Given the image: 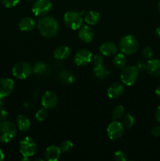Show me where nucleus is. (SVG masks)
Instances as JSON below:
<instances>
[{
    "label": "nucleus",
    "mask_w": 160,
    "mask_h": 161,
    "mask_svg": "<svg viewBox=\"0 0 160 161\" xmlns=\"http://www.w3.org/2000/svg\"><path fill=\"white\" fill-rule=\"evenodd\" d=\"M4 158H5L4 153H3V151L0 149V161H3V160H4Z\"/></svg>",
    "instance_id": "obj_40"
},
{
    "label": "nucleus",
    "mask_w": 160,
    "mask_h": 161,
    "mask_svg": "<svg viewBox=\"0 0 160 161\" xmlns=\"http://www.w3.org/2000/svg\"><path fill=\"white\" fill-rule=\"evenodd\" d=\"M155 119L158 123H160V106H158L155 111Z\"/></svg>",
    "instance_id": "obj_36"
},
{
    "label": "nucleus",
    "mask_w": 160,
    "mask_h": 161,
    "mask_svg": "<svg viewBox=\"0 0 160 161\" xmlns=\"http://www.w3.org/2000/svg\"><path fill=\"white\" fill-rule=\"evenodd\" d=\"M42 107L46 109H52L58 104V97L53 91H45L41 98Z\"/></svg>",
    "instance_id": "obj_10"
},
{
    "label": "nucleus",
    "mask_w": 160,
    "mask_h": 161,
    "mask_svg": "<svg viewBox=\"0 0 160 161\" xmlns=\"http://www.w3.org/2000/svg\"><path fill=\"white\" fill-rule=\"evenodd\" d=\"M53 7L50 0H35L31 6V11L37 17H43L50 13Z\"/></svg>",
    "instance_id": "obj_7"
},
{
    "label": "nucleus",
    "mask_w": 160,
    "mask_h": 161,
    "mask_svg": "<svg viewBox=\"0 0 160 161\" xmlns=\"http://www.w3.org/2000/svg\"><path fill=\"white\" fill-rule=\"evenodd\" d=\"M119 48L124 54L133 55L136 53L139 49V42L133 36L127 35L119 41Z\"/></svg>",
    "instance_id": "obj_2"
},
{
    "label": "nucleus",
    "mask_w": 160,
    "mask_h": 161,
    "mask_svg": "<svg viewBox=\"0 0 160 161\" xmlns=\"http://www.w3.org/2000/svg\"><path fill=\"white\" fill-rule=\"evenodd\" d=\"M35 160H41V161H42V160H42V159H35Z\"/></svg>",
    "instance_id": "obj_43"
},
{
    "label": "nucleus",
    "mask_w": 160,
    "mask_h": 161,
    "mask_svg": "<svg viewBox=\"0 0 160 161\" xmlns=\"http://www.w3.org/2000/svg\"><path fill=\"white\" fill-rule=\"evenodd\" d=\"M158 11H159V13H160V2H159V3H158Z\"/></svg>",
    "instance_id": "obj_42"
},
{
    "label": "nucleus",
    "mask_w": 160,
    "mask_h": 161,
    "mask_svg": "<svg viewBox=\"0 0 160 161\" xmlns=\"http://www.w3.org/2000/svg\"><path fill=\"white\" fill-rule=\"evenodd\" d=\"M4 97H0V108H3L4 107V105H5V101H4Z\"/></svg>",
    "instance_id": "obj_38"
},
{
    "label": "nucleus",
    "mask_w": 160,
    "mask_h": 161,
    "mask_svg": "<svg viewBox=\"0 0 160 161\" xmlns=\"http://www.w3.org/2000/svg\"><path fill=\"white\" fill-rule=\"evenodd\" d=\"M93 31L90 27L87 26V25L80 28L79 31H78V38L85 43H89L93 39Z\"/></svg>",
    "instance_id": "obj_16"
},
{
    "label": "nucleus",
    "mask_w": 160,
    "mask_h": 161,
    "mask_svg": "<svg viewBox=\"0 0 160 161\" xmlns=\"http://www.w3.org/2000/svg\"><path fill=\"white\" fill-rule=\"evenodd\" d=\"M125 113V108L122 105H117L115 107L112 111V119L114 120H118L123 116Z\"/></svg>",
    "instance_id": "obj_26"
},
{
    "label": "nucleus",
    "mask_w": 160,
    "mask_h": 161,
    "mask_svg": "<svg viewBox=\"0 0 160 161\" xmlns=\"http://www.w3.org/2000/svg\"><path fill=\"white\" fill-rule=\"evenodd\" d=\"M1 2L6 8H13L18 4L20 0H1Z\"/></svg>",
    "instance_id": "obj_31"
},
{
    "label": "nucleus",
    "mask_w": 160,
    "mask_h": 161,
    "mask_svg": "<svg viewBox=\"0 0 160 161\" xmlns=\"http://www.w3.org/2000/svg\"><path fill=\"white\" fill-rule=\"evenodd\" d=\"M37 28L41 36L50 39L56 36L59 31L57 20L51 16H43L37 22Z\"/></svg>",
    "instance_id": "obj_1"
},
{
    "label": "nucleus",
    "mask_w": 160,
    "mask_h": 161,
    "mask_svg": "<svg viewBox=\"0 0 160 161\" xmlns=\"http://www.w3.org/2000/svg\"><path fill=\"white\" fill-rule=\"evenodd\" d=\"M83 14L76 11H68L64 16V22L70 29L76 30L82 26L83 23Z\"/></svg>",
    "instance_id": "obj_5"
},
{
    "label": "nucleus",
    "mask_w": 160,
    "mask_h": 161,
    "mask_svg": "<svg viewBox=\"0 0 160 161\" xmlns=\"http://www.w3.org/2000/svg\"><path fill=\"white\" fill-rule=\"evenodd\" d=\"M139 76V69L136 66H127L122 69L120 73V79L122 83L126 86H132L136 83Z\"/></svg>",
    "instance_id": "obj_4"
},
{
    "label": "nucleus",
    "mask_w": 160,
    "mask_h": 161,
    "mask_svg": "<svg viewBox=\"0 0 160 161\" xmlns=\"http://www.w3.org/2000/svg\"><path fill=\"white\" fill-rule=\"evenodd\" d=\"M19 149L23 157H31L35 155L37 149V146L32 138L25 137L20 140L19 143Z\"/></svg>",
    "instance_id": "obj_6"
},
{
    "label": "nucleus",
    "mask_w": 160,
    "mask_h": 161,
    "mask_svg": "<svg viewBox=\"0 0 160 161\" xmlns=\"http://www.w3.org/2000/svg\"><path fill=\"white\" fill-rule=\"evenodd\" d=\"M114 157L117 161H125L127 160L126 154L121 150L116 151L114 153Z\"/></svg>",
    "instance_id": "obj_32"
},
{
    "label": "nucleus",
    "mask_w": 160,
    "mask_h": 161,
    "mask_svg": "<svg viewBox=\"0 0 160 161\" xmlns=\"http://www.w3.org/2000/svg\"><path fill=\"white\" fill-rule=\"evenodd\" d=\"M126 64V58L124 53H116L113 58V65L116 69H123Z\"/></svg>",
    "instance_id": "obj_23"
},
{
    "label": "nucleus",
    "mask_w": 160,
    "mask_h": 161,
    "mask_svg": "<svg viewBox=\"0 0 160 161\" xmlns=\"http://www.w3.org/2000/svg\"><path fill=\"white\" fill-rule=\"evenodd\" d=\"M71 50L67 46H61L53 52V57L57 60H65L70 56Z\"/></svg>",
    "instance_id": "obj_21"
},
{
    "label": "nucleus",
    "mask_w": 160,
    "mask_h": 161,
    "mask_svg": "<svg viewBox=\"0 0 160 161\" xmlns=\"http://www.w3.org/2000/svg\"><path fill=\"white\" fill-rule=\"evenodd\" d=\"M107 133L111 140H117L122 136L124 133V127L121 123L115 120L111 122L107 128Z\"/></svg>",
    "instance_id": "obj_9"
},
{
    "label": "nucleus",
    "mask_w": 160,
    "mask_h": 161,
    "mask_svg": "<svg viewBox=\"0 0 160 161\" xmlns=\"http://www.w3.org/2000/svg\"><path fill=\"white\" fill-rule=\"evenodd\" d=\"M17 135V127L13 122L3 120L0 122V142L9 143L14 139Z\"/></svg>",
    "instance_id": "obj_3"
},
{
    "label": "nucleus",
    "mask_w": 160,
    "mask_h": 161,
    "mask_svg": "<svg viewBox=\"0 0 160 161\" xmlns=\"http://www.w3.org/2000/svg\"><path fill=\"white\" fill-rule=\"evenodd\" d=\"M8 116H9V114H8V112L6 111V108H4V107L0 108V121L6 120Z\"/></svg>",
    "instance_id": "obj_34"
},
{
    "label": "nucleus",
    "mask_w": 160,
    "mask_h": 161,
    "mask_svg": "<svg viewBox=\"0 0 160 161\" xmlns=\"http://www.w3.org/2000/svg\"><path fill=\"white\" fill-rule=\"evenodd\" d=\"M61 150L56 146H50L46 148L45 151V159L48 161H56L61 157Z\"/></svg>",
    "instance_id": "obj_15"
},
{
    "label": "nucleus",
    "mask_w": 160,
    "mask_h": 161,
    "mask_svg": "<svg viewBox=\"0 0 160 161\" xmlns=\"http://www.w3.org/2000/svg\"><path fill=\"white\" fill-rule=\"evenodd\" d=\"M73 146L74 145L72 142L69 141V140H65V141H64L63 142H61V146H60V149H61V152L67 153L69 152L70 150H72Z\"/></svg>",
    "instance_id": "obj_29"
},
{
    "label": "nucleus",
    "mask_w": 160,
    "mask_h": 161,
    "mask_svg": "<svg viewBox=\"0 0 160 161\" xmlns=\"http://www.w3.org/2000/svg\"><path fill=\"white\" fill-rule=\"evenodd\" d=\"M93 54L89 50L81 49L75 53L74 61L78 66H85L92 61Z\"/></svg>",
    "instance_id": "obj_11"
},
{
    "label": "nucleus",
    "mask_w": 160,
    "mask_h": 161,
    "mask_svg": "<svg viewBox=\"0 0 160 161\" xmlns=\"http://www.w3.org/2000/svg\"><path fill=\"white\" fill-rule=\"evenodd\" d=\"M57 80L60 83L64 85L72 84L75 81V75L72 72L67 70H62L58 73Z\"/></svg>",
    "instance_id": "obj_19"
},
{
    "label": "nucleus",
    "mask_w": 160,
    "mask_h": 161,
    "mask_svg": "<svg viewBox=\"0 0 160 161\" xmlns=\"http://www.w3.org/2000/svg\"><path fill=\"white\" fill-rule=\"evenodd\" d=\"M14 81L10 78H3L0 80V97H6L13 92L14 89Z\"/></svg>",
    "instance_id": "obj_12"
},
{
    "label": "nucleus",
    "mask_w": 160,
    "mask_h": 161,
    "mask_svg": "<svg viewBox=\"0 0 160 161\" xmlns=\"http://www.w3.org/2000/svg\"><path fill=\"white\" fill-rule=\"evenodd\" d=\"M155 33H156L157 36L160 38V27H158V28H156V30H155Z\"/></svg>",
    "instance_id": "obj_41"
},
{
    "label": "nucleus",
    "mask_w": 160,
    "mask_h": 161,
    "mask_svg": "<svg viewBox=\"0 0 160 161\" xmlns=\"http://www.w3.org/2000/svg\"><path fill=\"white\" fill-rule=\"evenodd\" d=\"M124 91V87L121 83H114L108 87V96L111 99L120 97Z\"/></svg>",
    "instance_id": "obj_18"
},
{
    "label": "nucleus",
    "mask_w": 160,
    "mask_h": 161,
    "mask_svg": "<svg viewBox=\"0 0 160 161\" xmlns=\"http://www.w3.org/2000/svg\"><path fill=\"white\" fill-rule=\"evenodd\" d=\"M83 19L89 25H95L100 20V14L97 11L90 10L85 14Z\"/></svg>",
    "instance_id": "obj_22"
},
{
    "label": "nucleus",
    "mask_w": 160,
    "mask_h": 161,
    "mask_svg": "<svg viewBox=\"0 0 160 161\" xmlns=\"http://www.w3.org/2000/svg\"><path fill=\"white\" fill-rule=\"evenodd\" d=\"M47 71V65L45 63L39 61L32 67V72L36 75H42Z\"/></svg>",
    "instance_id": "obj_25"
},
{
    "label": "nucleus",
    "mask_w": 160,
    "mask_h": 161,
    "mask_svg": "<svg viewBox=\"0 0 160 161\" xmlns=\"http://www.w3.org/2000/svg\"><path fill=\"white\" fill-rule=\"evenodd\" d=\"M152 134L155 137H160V126L154 127L152 130Z\"/></svg>",
    "instance_id": "obj_35"
},
{
    "label": "nucleus",
    "mask_w": 160,
    "mask_h": 161,
    "mask_svg": "<svg viewBox=\"0 0 160 161\" xmlns=\"http://www.w3.org/2000/svg\"><path fill=\"white\" fill-rule=\"evenodd\" d=\"M142 53H143V55H144V58H147V59H151V58H152L154 55L153 50H152V49L149 47H144V50H143V51H142Z\"/></svg>",
    "instance_id": "obj_33"
},
{
    "label": "nucleus",
    "mask_w": 160,
    "mask_h": 161,
    "mask_svg": "<svg viewBox=\"0 0 160 161\" xmlns=\"http://www.w3.org/2000/svg\"><path fill=\"white\" fill-rule=\"evenodd\" d=\"M93 64L94 67H98V66L103 65L104 59L102 58L101 55L100 54H95L92 58Z\"/></svg>",
    "instance_id": "obj_30"
},
{
    "label": "nucleus",
    "mask_w": 160,
    "mask_h": 161,
    "mask_svg": "<svg viewBox=\"0 0 160 161\" xmlns=\"http://www.w3.org/2000/svg\"><path fill=\"white\" fill-rule=\"evenodd\" d=\"M145 66H146V64H144V62H143V61H141V60H140L139 61H138L137 63V66L136 67L138 68V69H145Z\"/></svg>",
    "instance_id": "obj_37"
},
{
    "label": "nucleus",
    "mask_w": 160,
    "mask_h": 161,
    "mask_svg": "<svg viewBox=\"0 0 160 161\" xmlns=\"http://www.w3.org/2000/svg\"><path fill=\"white\" fill-rule=\"evenodd\" d=\"M27 1H29V2H35V0H27Z\"/></svg>",
    "instance_id": "obj_44"
},
{
    "label": "nucleus",
    "mask_w": 160,
    "mask_h": 161,
    "mask_svg": "<svg viewBox=\"0 0 160 161\" xmlns=\"http://www.w3.org/2000/svg\"><path fill=\"white\" fill-rule=\"evenodd\" d=\"M93 73L96 78L99 80H103V79L108 77L109 75V71L104 66H98V67H94L93 69Z\"/></svg>",
    "instance_id": "obj_24"
},
{
    "label": "nucleus",
    "mask_w": 160,
    "mask_h": 161,
    "mask_svg": "<svg viewBox=\"0 0 160 161\" xmlns=\"http://www.w3.org/2000/svg\"><path fill=\"white\" fill-rule=\"evenodd\" d=\"M32 72V67L28 62H20L16 64L12 69V73L14 77L20 80H24L30 76Z\"/></svg>",
    "instance_id": "obj_8"
},
{
    "label": "nucleus",
    "mask_w": 160,
    "mask_h": 161,
    "mask_svg": "<svg viewBox=\"0 0 160 161\" xmlns=\"http://www.w3.org/2000/svg\"><path fill=\"white\" fill-rule=\"evenodd\" d=\"M145 69L147 73L152 76H160V61L158 59H149L146 63Z\"/></svg>",
    "instance_id": "obj_13"
},
{
    "label": "nucleus",
    "mask_w": 160,
    "mask_h": 161,
    "mask_svg": "<svg viewBox=\"0 0 160 161\" xmlns=\"http://www.w3.org/2000/svg\"><path fill=\"white\" fill-rule=\"evenodd\" d=\"M16 124H17V128L20 131H28L31 127V121L28 119V116L23 114H20L17 116L16 119Z\"/></svg>",
    "instance_id": "obj_20"
},
{
    "label": "nucleus",
    "mask_w": 160,
    "mask_h": 161,
    "mask_svg": "<svg viewBox=\"0 0 160 161\" xmlns=\"http://www.w3.org/2000/svg\"><path fill=\"white\" fill-rule=\"evenodd\" d=\"M123 124L127 128H130V127H133V124H134V118H133V116L130 113L125 114L123 118Z\"/></svg>",
    "instance_id": "obj_28"
},
{
    "label": "nucleus",
    "mask_w": 160,
    "mask_h": 161,
    "mask_svg": "<svg viewBox=\"0 0 160 161\" xmlns=\"http://www.w3.org/2000/svg\"><path fill=\"white\" fill-rule=\"evenodd\" d=\"M155 94H156L157 97L160 99V86L156 88V90H155Z\"/></svg>",
    "instance_id": "obj_39"
},
{
    "label": "nucleus",
    "mask_w": 160,
    "mask_h": 161,
    "mask_svg": "<svg viewBox=\"0 0 160 161\" xmlns=\"http://www.w3.org/2000/svg\"><path fill=\"white\" fill-rule=\"evenodd\" d=\"M99 50H100V52L102 54L105 55V56L111 57L117 53L118 47L113 42L107 41V42H103L100 46Z\"/></svg>",
    "instance_id": "obj_14"
},
{
    "label": "nucleus",
    "mask_w": 160,
    "mask_h": 161,
    "mask_svg": "<svg viewBox=\"0 0 160 161\" xmlns=\"http://www.w3.org/2000/svg\"><path fill=\"white\" fill-rule=\"evenodd\" d=\"M48 109L45 108H40L39 111H37V113H35V118L39 122H42V121H44L48 116Z\"/></svg>",
    "instance_id": "obj_27"
},
{
    "label": "nucleus",
    "mask_w": 160,
    "mask_h": 161,
    "mask_svg": "<svg viewBox=\"0 0 160 161\" xmlns=\"http://www.w3.org/2000/svg\"><path fill=\"white\" fill-rule=\"evenodd\" d=\"M36 26V21L34 18L26 17L22 18L18 24V28L22 31H32Z\"/></svg>",
    "instance_id": "obj_17"
}]
</instances>
